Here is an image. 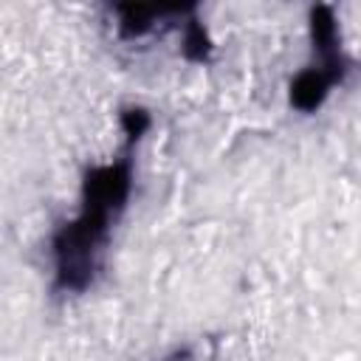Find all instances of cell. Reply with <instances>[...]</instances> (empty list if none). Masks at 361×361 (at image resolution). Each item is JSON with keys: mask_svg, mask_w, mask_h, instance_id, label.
<instances>
[{"mask_svg": "<svg viewBox=\"0 0 361 361\" xmlns=\"http://www.w3.org/2000/svg\"><path fill=\"white\" fill-rule=\"evenodd\" d=\"M127 189H130V175H127L124 164L96 169L87 178V209L85 212H96V214L107 217L113 209H118L124 203Z\"/></svg>", "mask_w": 361, "mask_h": 361, "instance_id": "obj_1", "label": "cell"}, {"mask_svg": "<svg viewBox=\"0 0 361 361\" xmlns=\"http://www.w3.org/2000/svg\"><path fill=\"white\" fill-rule=\"evenodd\" d=\"M330 82H333V79L324 76L322 71H305V73L293 82V87H290V99H293V104L302 107V110H313V107H319V102L324 99V90H327Z\"/></svg>", "mask_w": 361, "mask_h": 361, "instance_id": "obj_2", "label": "cell"}, {"mask_svg": "<svg viewBox=\"0 0 361 361\" xmlns=\"http://www.w3.org/2000/svg\"><path fill=\"white\" fill-rule=\"evenodd\" d=\"M313 37H316V45L324 54L333 51V45H336V23H333L330 8H316L313 11Z\"/></svg>", "mask_w": 361, "mask_h": 361, "instance_id": "obj_3", "label": "cell"}]
</instances>
